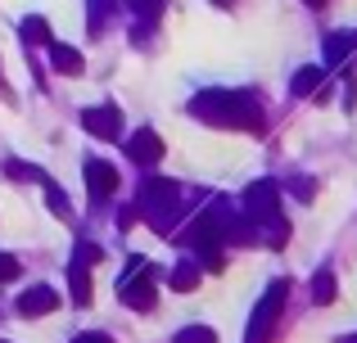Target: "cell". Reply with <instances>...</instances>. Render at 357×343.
Wrapping results in <instances>:
<instances>
[{
  "instance_id": "6da1fadb",
  "label": "cell",
  "mask_w": 357,
  "mask_h": 343,
  "mask_svg": "<svg viewBox=\"0 0 357 343\" xmlns=\"http://www.w3.org/2000/svg\"><path fill=\"white\" fill-rule=\"evenodd\" d=\"M190 118L208 127H227V131H258L262 127V109L249 90H227V86H213L199 90L190 99Z\"/></svg>"
},
{
  "instance_id": "7a4b0ae2",
  "label": "cell",
  "mask_w": 357,
  "mask_h": 343,
  "mask_svg": "<svg viewBox=\"0 0 357 343\" xmlns=\"http://www.w3.org/2000/svg\"><path fill=\"white\" fill-rule=\"evenodd\" d=\"M136 212L158 235H172L176 221H181V185L172 176H145V185L136 194Z\"/></svg>"
},
{
  "instance_id": "3957f363",
  "label": "cell",
  "mask_w": 357,
  "mask_h": 343,
  "mask_svg": "<svg viewBox=\"0 0 357 343\" xmlns=\"http://www.w3.org/2000/svg\"><path fill=\"white\" fill-rule=\"evenodd\" d=\"M285 298H289V280H271L267 289H262V298L253 303V312H249V326H244V343H267L271 339L280 312H285Z\"/></svg>"
},
{
  "instance_id": "277c9868",
  "label": "cell",
  "mask_w": 357,
  "mask_h": 343,
  "mask_svg": "<svg viewBox=\"0 0 357 343\" xmlns=\"http://www.w3.org/2000/svg\"><path fill=\"white\" fill-rule=\"evenodd\" d=\"M244 221L253 226H267V221L280 217V181H271V176H262V181H253L249 190H244Z\"/></svg>"
},
{
  "instance_id": "5b68a950",
  "label": "cell",
  "mask_w": 357,
  "mask_h": 343,
  "mask_svg": "<svg viewBox=\"0 0 357 343\" xmlns=\"http://www.w3.org/2000/svg\"><path fill=\"white\" fill-rule=\"evenodd\" d=\"M118 298H122V308H131V312H149L154 308V266L149 262H131L127 266V276L118 280Z\"/></svg>"
},
{
  "instance_id": "8992f818",
  "label": "cell",
  "mask_w": 357,
  "mask_h": 343,
  "mask_svg": "<svg viewBox=\"0 0 357 343\" xmlns=\"http://www.w3.org/2000/svg\"><path fill=\"white\" fill-rule=\"evenodd\" d=\"M96 262H100V244L82 239L77 253H73V262H68V285H73V303H77V308L91 303V266Z\"/></svg>"
},
{
  "instance_id": "52a82bcc",
  "label": "cell",
  "mask_w": 357,
  "mask_h": 343,
  "mask_svg": "<svg viewBox=\"0 0 357 343\" xmlns=\"http://www.w3.org/2000/svg\"><path fill=\"white\" fill-rule=\"evenodd\" d=\"M82 127H86L96 141H118V136H122V113H118V104L82 109Z\"/></svg>"
},
{
  "instance_id": "ba28073f",
  "label": "cell",
  "mask_w": 357,
  "mask_h": 343,
  "mask_svg": "<svg viewBox=\"0 0 357 343\" xmlns=\"http://www.w3.org/2000/svg\"><path fill=\"white\" fill-rule=\"evenodd\" d=\"M127 159L136 163V168H154V163L163 159V141H158L154 127H140V131H131V141H127Z\"/></svg>"
},
{
  "instance_id": "9c48e42d",
  "label": "cell",
  "mask_w": 357,
  "mask_h": 343,
  "mask_svg": "<svg viewBox=\"0 0 357 343\" xmlns=\"http://www.w3.org/2000/svg\"><path fill=\"white\" fill-rule=\"evenodd\" d=\"M114 190H118V168L114 163L86 159V194H91V203H105Z\"/></svg>"
},
{
  "instance_id": "30bf717a",
  "label": "cell",
  "mask_w": 357,
  "mask_h": 343,
  "mask_svg": "<svg viewBox=\"0 0 357 343\" xmlns=\"http://www.w3.org/2000/svg\"><path fill=\"white\" fill-rule=\"evenodd\" d=\"M59 289H50V285H32V289L18 294V312L23 317H50V312H59Z\"/></svg>"
},
{
  "instance_id": "8fae6325",
  "label": "cell",
  "mask_w": 357,
  "mask_h": 343,
  "mask_svg": "<svg viewBox=\"0 0 357 343\" xmlns=\"http://www.w3.org/2000/svg\"><path fill=\"white\" fill-rule=\"evenodd\" d=\"M50 68L63 72V77H82V72H86V59H82V50H73V45L50 41Z\"/></svg>"
},
{
  "instance_id": "7c38bea8",
  "label": "cell",
  "mask_w": 357,
  "mask_h": 343,
  "mask_svg": "<svg viewBox=\"0 0 357 343\" xmlns=\"http://www.w3.org/2000/svg\"><path fill=\"white\" fill-rule=\"evenodd\" d=\"M321 81H326V68H321V63H303V68L289 77V95L303 99V95H312V90H321Z\"/></svg>"
},
{
  "instance_id": "4fadbf2b",
  "label": "cell",
  "mask_w": 357,
  "mask_h": 343,
  "mask_svg": "<svg viewBox=\"0 0 357 343\" xmlns=\"http://www.w3.org/2000/svg\"><path fill=\"white\" fill-rule=\"evenodd\" d=\"M349 50H357V32H335V36H326V63L321 68H335V63H344L349 59Z\"/></svg>"
},
{
  "instance_id": "5bb4252c",
  "label": "cell",
  "mask_w": 357,
  "mask_h": 343,
  "mask_svg": "<svg viewBox=\"0 0 357 343\" xmlns=\"http://www.w3.org/2000/svg\"><path fill=\"white\" fill-rule=\"evenodd\" d=\"M18 36H23L27 45H50V23H45L41 14H27L23 23H18Z\"/></svg>"
},
{
  "instance_id": "9a60e30c",
  "label": "cell",
  "mask_w": 357,
  "mask_h": 343,
  "mask_svg": "<svg viewBox=\"0 0 357 343\" xmlns=\"http://www.w3.org/2000/svg\"><path fill=\"white\" fill-rule=\"evenodd\" d=\"M199 276H204V271H199L195 262H176L167 280H172V289H176V294H195V289H199Z\"/></svg>"
},
{
  "instance_id": "2e32d148",
  "label": "cell",
  "mask_w": 357,
  "mask_h": 343,
  "mask_svg": "<svg viewBox=\"0 0 357 343\" xmlns=\"http://www.w3.org/2000/svg\"><path fill=\"white\" fill-rule=\"evenodd\" d=\"M312 303H321V308L335 303V271L331 266H321V271L312 276Z\"/></svg>"
},
{
  "instance_id": "e0dca14e",
  "label": "cell",
  "mask_w": 357,
  "mask_h": 343,
  "mask_svg": "<svg viewBox=\"0 0 357 343\" xmlns=\"http://www.w3.org/2000/svg\"><path fill=\"white\" fill-rule=\"evenodd\" d=\"M5 176H9V181H36V185H45V172L36 168V163H23V159H5Z\"/></svg>"
},
{
  "instance_id": "ac0fdd59",
  "label": "cell",
  "mask_w": 357,
  "mask_h": 343,
  "mask_svg": "<svg viewBox=\"0 0 357 343\" xmlns=\"http://www.w3.org/2000/svg\"><path fill=\"white\" fill-rule=\"evenodd\" d=\"M118 9V0H86V27L91 36H100V27H105V18Z\"/></svg>"
},
{
  "instance_id": "d6986e66",
  "label": "cell",
  "mask_w": 357,
  "mask_h": 343,
  "mask_svg": "<svg viewBox=\"0 0 357 343\" xmlns=\"http://www.w3.org/2000/svg\"><path fill=\"white\" fill-rule=\"evenodd\" d=\"M45 199H50V212H54L59 221H68V217H73V203H68V194H63L59 185L50 181V176H45Z\"/></svg>"
},
{
  "instance_id": "ffe728a7",
  "label": "cell",
  "mask_w": 357,
  "mask_h": 343,
  "mask_svg": "<svg viewBox=\"0 0 357 343\" xmlns=\"http://www.w3.org/2000/svg\"><path fill=\"white\" fill-rule=\"evenodd\" d=\"M285 190L294 194L298 203H312V199H317V181H312V176H289V181H285Z\"/></svg>"
},
{
  "instance_id": "44dd1931",
  "label": "cell",
  "mask_w": 357,
  "mask_h": 343,
  "mask_svg": "<svg viewBox=\"0 0 357 343\" xmlns=\"http://www.w3.org/2000/svg\"><path fill=\"white\" fill-rule=\"evenodd\" d=\"M172 343H218V330L213 326H185V330H176Z\"/></svg>"
},
{
  "instance_id": "7402d4cb",
  "label": "cell",
  "mask_w": 357,
  "mask_h": 343,
  "mask_svg": "<svg viewBox=\"0 0 357 343\" xmlns=\"http://www.w3.org/2000/svg\"><path fill=\"white\" fill-rule=\"evenodd\" d=\"M163 9H167V0H131V14H136V23H154Z\"/></svg>"
},
{
  "instance_id": "603a6c76",
  "label": "cell",
  "mask_w": 357,
  "mask_h": 343,
  "mask_svg": "<svg viewBox=\"0 0 357 343\" xmlns=\"http://www.w3.org/2000/svg\"><path fill=\"white\" fill-rule=\"evenodd\" d=\"M18 276H23V262H18L14 253H0V285L18 280Z\"/></svg>"
},
{
  "instance_id": "cb8c5ba5",
  "label": "cell",
  "mask_w": 357,
  "mask_h": 343,
  "mask_svg": "<svg viewBox=\"0 0 357 343\" xmlns=\"http://www.w3.org/2000/svg\"><path fill=\"white\" fill-rule=\"evenodd\" d=\"M73 343H114V339H109V335H100V330H91V335H77Z\"/></svg>"
},
{
  "instance_id": "d4e9b609",
  "label": "cell",
  "mask_w": 357,
  "mask_h": 343,
  "mask_svg": "<svg viewBox=\"0 0 357 343\" xmlns=\"http://www.w3.org/2000/svg\"><path fill=\"white\" fill-rule=\"evenodd\" d=\"M213 5H222V9H231V5H236V0H213Z\"/></svg>"
},
{
  "instance_id": "484cf974",
  "label": "cell",
  "mask_w": 357,
  "mask_h": 343,
  "mask_svg": "<svg viewBox=\"0 0 357 343\" xmlns=\"http://www.w3.org/2000/svg\"><path fill=\"white\" fill-rule=\"evenodd\" d=\"M303 5H326V0H303Z\"/></svg>"
},
{
  "instance_id": "4316f807",
  "label": "cell",
  "mask_w": 357,
  "mask_h": 343,
  "mask_svg": "<svg viewBox=\"0 0 357 343\" xmlns=\"http://www.w3.org/2000/svg\"><path fill=\"white\" fill-rule=\"evenodd\" d=\"M0 343H9V339H0Z\"/></svg>"
}]
</instances>
